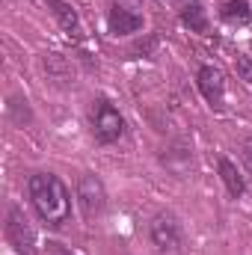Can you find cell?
I'll return each mask as SVG.
<instances>
[{
  "instance_id": "cell-1",
  "label": "cell",
  "mask_w": 252,
  "mask_h": 255,
  "mask_svg": "<svg viewBox=\"0 0 252 255\" xmlns=\"http://www.w3.org/2000/svg\"><path fill=\"white\" fill-rule=\"evenodd\" d=\"M27 193L30 202L39 214V220L51 229H60L71 217V196L65 190V184L54 175V172H36L27 181Z\"/></svg>"
},
{
  "instance_id": "cell-7",
  "label": "cell",
  "mask_w": 252,
  "mask_h": 255,
  "mask_svg": "<svg viewBox=\"0 0 252 255\" xmlns=\"http://www.w3.org/2000/svg\"><path fill=\"white\" fill-rule=\"evenodd\" d=\"M107 27H110V33L113 36H127V33H136L139 27H142V15H136V12H130L125 6H113L110 9V15H107Z\"/></svg>"
},
{
  "instance_id": "cell-15",
  "label": "cell",
  "mask_w": 252,
  "mask_h": 255,
  "mask_svg": "<svg viewBox=\"0 0 252 255\" xmlns=\"http://www.w3.org/2000/svg\"><path fill=\"white\" fill-rule=\"evenodd\" d=\"M48 250H51V255H74V253H68L63 244H48Z\"/></svg>"
},
{
  "instance_id": "cell-10",
  "label": "cell",
  "mask_w": 252,
  "mask_h": 255,
  "mask_svg": "<svg viewBox=\"0 0 252 255\" xmlns=\"http://www.w3.org/2000/svg\"><path fill=\"white\" fill-rule=\"evenodd\" d=\"M220 178H223L226 190L232 193L235 199H241V196L247 193V181H244V175L238 172V166H235L229 157H220Z\"/></svg>"
},
{
  "instance_id": "cell-6",
  "label": "cell",
  "mask_w": 252,
  "mask_h": 255,
  "mask_svg": "<svg viewBox=\"0 0 252 255\" xmlns=\"http://www.w3.org/2000/svg\"><path fill=\"white\" fill-rule=\"evenodd\" d=\"M196 83H199V92L205 95V101L214 110L226 107V77L217 65H202L199 74H196Z\"/></svg>"
},
{
  "instance_id": "cell-14",
  "label": "cell",
  "mask_w": 252,
  "mask_h": 255,
  "mask_svg": "<svg viewBox=\"0 0 252 255\" xmlns=\"http://www.w3.org/2000/svg\"><path fill=\"white\" fill-rule=\"evenodd\" d=\"M241 157H244V163H247V169L252 172V136H247V139L241 142Z\"/></svg>"
},
{
  "instance_id": "cell-13",
  "label": "cell",
  "mask_w": 252,
  "mask_h": 255,
  "mask_svg": "<svg viewBox=\"0 0 252 255\" xmlns=\"http://www.w3.org/2000/svg\"><path fill=\"white\" fill-rule=\"evenodd\" d=\"M235 68H238L241 80H247V86H252V60L250 57H238L235 60Z\"/></svg>"
},
{
  "instance_id": "cell-8",
  "label": "cell",
  "mask_w": 252,
  "mask_h": 255,
  "mask_svg": "<svg viewBox=\"0 0 252 255\" xmlns=\"http://www.w3.org/2000/svg\"><path fill=\"white\" fill-rule=\"evenodd\" d=\"M45 3H48V9L54 12V18L60 21V27L65 30L68 39H80V36H83L80 18H77V12L71 9V3H65V0H45Z\"/></svg>"
},
{
  "instance_id": "cell-11",
  "label": "cell",
  "mask_w": 252,
  "mask_h": 255,
  "mask_svg": "<svg viewBox=\"0 0 252 255\" xmlns=\"http://www.w3.org/2000/svg\"><path fill=\"white\" fill-rule=\"evenodd\" d=\"M45 71L60 83V86H68L71 83V65L63 54H45Z\"/></svg>"
},
{
  "instance_id": "cell-12",
  "label": "cell",
  "mask_w": 252,
  "mask_h": 255,
  "mask_svg": "<svg viewBox=\"0 0 252 255\" xmlns=\"http://www.w3.org/2000/svg\"><path fill=\"white\" fill-rule=\"evenodd\" d=\"M181 24L190 27L193 33H205L208 30V15H205V6L202 3H187L184 9H181Z\"/></svg>"
},
{
  "instance_id": "cell-3",
  "label": "cell",
  "mask_w": 252,
  "mask_h": 255,
  "mask_svg": "<svg viewBox=\"0 0 252 255\" xmlns=\"http://www.w3.org/2000/svg\"><path fill=\"white\" fill-rule=\"evenodd\" d=\"M122 130H125L122 113H119L104 95L95 98V101H92V133H95V139L104 142V145H110V142H116V139L122 136Z\"/></svg>"
},
{
  "instance_id": "cell-5",
  "label": "cell",
  "mask_w": 252,
  "mask_h": 255,
  "mask_svg": "<svg viewBox=\"0 0 252 255\" xmlns=\"http://www.w3.org/2000/svg\"><path fill=\"white\" fill-rule=\"evenodd\" d=\"M6 241L15 247V253L21 255H36V232L30 226V220L24 217L21 208H9L6 214Z\"/></svg>"
},
{
  "instance_id": "cell-2",
  "label": "cell",
  "mask_w": 252,
  "mask_h": 255,
  "mask_svg": "<svg viewBox=\"0 0 252 255\" xmlns=\"http://www.w3.org/2000/svg\"><path fill=\"white\" fill-rule=\"evenodd\" d=\"M148 238L154 244V250L160 255H181L184 253V235H181V223L172 214H157L148 226Z\"/></svg>"
},
{
  "instance_id": "cell-4",
  "label": "cell",
  "mask_w": 252,
  "mask_h": 255,
  "mask_svg": "<svg viewBox=\"0 0 252 255\" xmlns=\"http://www.w3.org/2000/svg\"><path fill=\"white\" fill-rule=\"evenodd\" d=\"M77 202H80V211H83V220L86 223H95L104 208H107V190H104V181L92 172L80 175L77 181Z\"/></svg>"
},
{
  "instance_id": "cell-9",
  "label": "cell",
  "mask_w": 252,
  "mask_h": 255,
  "mask_svg": "<svg viewBox=\"0 0 252 255\" xmlns=\"http://www.w3.org/2000/svg\"><path fill=\"white\" fill-rule=\"evenodd\" d=\"M220 18L226 21V24H247L252 18V6L250 0H223L220 3Z\"/></svg>"
}]
</instances>
